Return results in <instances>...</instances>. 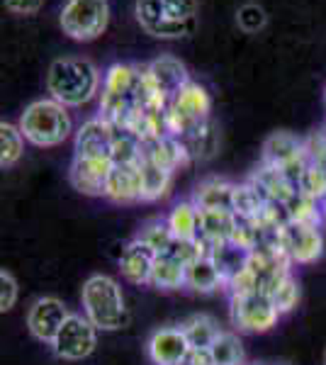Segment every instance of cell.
<instances>
[{
    "mask_svg": "<svg viewBox=\"0 0 326 365\" xmlns=\"http://www.w3.org/2000/svg\"><path fill=\"white\" fill-rule=\"evenodd\" d=\"M141 110V66L112 63L103 78L100 115L110 125L124 127Z\"/></svg>",
    "mask_w": 326,
    "mask_h": 365,
    "instance_id": "obj_1",
    "label": "cell"
},
{
    "mask_svg": "<svg viewBox=\"0 0 326 365\" xmlns=\"http://www.w3.org/2000/svg\"><path fill=\"white\" fill-rule=\"evenodd\" d=\"M49 98L66 108H81L100 91V73L88 58H56L46 76Z\"/></svg>",
    "mask_w": 326,
    "mask_h": 365,
    "instance_id": "obj_2",
    "label": "cell"
},
{
    "mask_svg": "<svg viewBox=\"0 0 326 365\" xmlns=\"http://www.w3.org/2000/svg\"><path fill=\"white\" fill-rule=\"evenodd\" d=\"M136 20L158 39H180L195 29L198 0H136Z\"/></svg>",
    "mask_w": 326,
    "mask_h": 365,
    "instance_id": "obj_3",
    "label": "cell"
},
{
    "mask_svg": "<svg viewBox=\"0 0 326 365\" xmlns=\"http://www.w3.org/2000/svg\"><path fill=\"white\" fill-rule=\"evenodd\" d=\"M20 132L25 141L39 149H51L68 139L73 122H71L68 108L56 103L54 98H41L27 105L20 117Z\"/></svg>",
    "mask_w": 326,
    "mask_h": 365,
    "instance_id": "obj_4",
    "label": "cell"
},
{
    "mask_svg": "<svg viewBox=\"0 0 326 365\" xmlns=\"http://www.w3.org/2000/svg\"><path fill=\"white\" fill-rule=\"evenodd\" d=\"M83 314L98 331H117L127 324V304L120 282L110 275H91L83 285Z\"/></svg>",
    "mask_w": 326,
    "mask_h": 365,
    "instance_id": "obj_5",
    "label": "cell"
},
{
    "mask_svg": "<svg viewBox=\"0 0 326 365\" xmlns=\"http://www.w3.org/2000/svg\"><path fill=\"white\" fill-rule=\"evenodd\" d=\"M212 98L200 83L190 81L183 91H178L165 105V129L170 137L190 139L210 125Z\"/></svg>",
    "mask_w": 326,
    "mask_h": 365,
    "instance_id": "obj_6",
    "label": "cell"
},
{
    "mask_svg": "<svg viewBox=\"0 0 326 365\" xmlns=\"http://www.w3.org/2000/svg\"><path fill=\"white\" fill-rule=\"evenodd\" d=\"M108 0H68L61 10V29L76 42H93L108 29Z\"/></svg>",
    "mask_w": 326,
    "mask_h": 365,
    "instance_id": "obj_7",
    "label": "cell"
},
{
    "mask_svg": "<svg viewBox=\"0 0 326 365\" xmlns=\"http://www.w3.org/2000/svg\"><path fill=\"white\" fill-rule=\"evenodd\" d=\"M229 314L231 324L244 334H265L280 319L272 299L263 292L251 295H229Z\"/></svg>",
    "mask_w": 326,
    "mask_h": 365,
    "instance_id": "obj_8",
    "label": "cell"
},
{
    "mask_svg": "<svg viewBox=\"0 0 326 365\" xmlns=\"http://www.w3.org/2000/svg\"><path fill=\"white\" fill-rule=\"evenodd\" d=\"M260 163H268V166L282 170L285 178L297 187L302 173L310 166V154H307V146L300 137L290 132H275L272 137L265 139L263 161Z\"/></svg>",
    "mask_w": 326,
    "mask_h": 365,
    "instance_id": "obj_9",
    "label": "cell"
},
{
    "mask_svg": "<svg viewBox=\"0 0 326 365\" xmlns=\"http://www.w3.org/2000/svg\"><path fill=\"white\" fill-rule=\"evenodd\" d=\"M98 346V329L86 314H71L63 322L61 331L51 341V351L61 361H83L88 358Z\"/></svg>",
    "mask_w": 326,
    "mask_h": 365,
    "instance_id": "obj_10",
    "label": "cell"
},
{
    "mask_svg": "<svg viewBox=\"0 0 326 365\" xmlns=\"http://www.w3.org/2000/svg\"><path fill=\"white\" fill-rule=\"evenodd\" d=\"M280 246L292 266H310V263H317L324 253L322 227L290 220L287 225L280 229Z\"/></svg>",
    "mask_w": 326,
    "mask_h": 365,
    "instance_id": "obj_11",
    "label": "cell"
},
{
    "mask_svg": "<svg viewBox=\"0 0 326 365\" xmlns=\"http://www.w3.org/2000/svg\"><path fill=\"white\" fill-rule=\"evenodd\" d=\"M71 317L66 304L56 297H39L32 302V307L27 312V329L34 339L41 344H49L56 339V334L61 331L63 322Z\"/></svg>",
    "mask_w": 326,
    "mask_h": 365,
    "instance_id": "obj_12",
    "label": "cell"
},
{
    "mask_svg": "<svg viewBox=\"0 0 326 365\" xmlns=\"http://www.w3.org/2000/svg\"><path fill=\"white\" fill-rule=\"evenodd\" d=\"M110 170H112L110 158L73 156V163H71V168H68V180L76 190L83 192V195L105 197Z\"/></svg>",
    "mask_w": 326,
    "mask_h": 365,
    "instance_id": "obj_13",
    "label": "cell"
},
{
    "mask_svg": "<svg viewBox=\"0 0 326 365\" xmlns=\"http://www.w3.org/2000/svg\"><path fill=\"white\" fill-rule=\"evenodd\" d=\"M190 351L193 349L180 327L158 329V331L151 334L149 344H146V353H149L153 365H183Z\"/></svg>",
    "mask_w": 326,
    "mask_h": 365,
    "instance_id": "obj_14",
    "label": "cell"
},
{
    "mask_svg": "<svg viewBox=\"0 0 326 365\" xmlns=\"http://www.w3.org/2000/svg\"><path fill=\"white\" fill-rule=\"evenodd\" d=\"M112 139H115V125H110L103 117L86 120L76 132V156L110 158Z\"/></svg>",
    "mask_w": 326,
    "mask_h": 365,
    "instance_id": "obj_15",
    "label": "cell"
},
{
    "mask_svg": "<svg viewBox=\"0 0 326 365\" xmlns=\"http://www.w3.org/2000/svg\"><path fill=\"white\" fill-rule=\"evenodd\" d=\"M153 261H156V253L141 239H132L129 244H124V249L120 253L122 278L132 282V285H149Z\"/></svg>",
    "mask_w": 326,
    "mask_h": 365,
    "instance_id": "obj_16",
    "label": "cell"
},
{
    "mask_svg": "<svg viewBox=\"0 0 326 365\" xmlns=\"http://www.w3.org/2000/svg\"><path fill=\"white\" fill-rule=\"evenodd\" d=\"M141 156H146L149 161H153L156 166H161L165 170H170V173H175L178 168H185L188 163L193 161L185 141L178 139V137H170V134H165L161 139L146 141Z\"/></svg>",
    "mask_w": 326,
    "mask_h": 365,
    "instance_id": "obj_17",
    "label": "cell"
},
{
    "mask_svg": "<svg viewBox=\"0 0 326 365\" xmlns=\"http://www.w3.org/2000/svg\"><path fill=\"white\" fill-rule=\"evenodd\" d=\"M105 197L112 200V202H117V205L141 202V170H139V163L112 166Z\"/></svg>",
    "mask_w": 326,
    "mask_h": 365,
    "instance_id": "obj_18",
    "label": "cell"
},
{
    "mask_svg": "<svg viewBox=\"0 0 326 365\" xmlns=\"http://www.w3.org/2000/svg\"><path fill=\"white\" fill-rule=\"evenodd\" d=\"M236 225L239 220L231 210H200V241L205 246V253L212 246L234 239Z\"/></svg>",
    "mask_w": 326,
    "mask_h": 365,
    "instance_id": "obj_19",
    "label": "cell"
},
{
    "mask_svg": "<svg viewBox=\"0 0 326 365\" xmlns=\"http://www.w3.org/2000/svg\"><path fill=\"white\" fill-rule=\"evenodd\" d=\"M146 71H149L151 81L156 83L158 93L165 100H170L178 91H183V88L190 83L185 66L175 56H158L156 61L146 63Z\"/></svg>",
    "mask_w": 326,
    "mask_h": 365,
    "instance_id": "obj_20",
    "label": "cell"
},
{
    "mask_svg": "<svg viewBox=\"0 0 326 365\" xmlns=\"http://www.w3.org/2000/svg\"><path fill=\"white\" fill-rule=\"evenodd\" d=\"M248 182H253V185L260 190V195L268 200V202L287 205V200L297 192V187L285 178V173L268 166V163H260V166L251 173Z\"/></svg>",
    "mask_w": 326,
    "mask_h": 365,
    "instance_id": "obj_21",
    "label": "cell"
},
{
    "mask_svg": "<svg viewBox=\"0 0 326 365\" xmlns=\"http://www.w3.org/2000/svg\"><path fill=\"white\" fill-rule=\"evenodd\" d=\"M185 287L193 292H200V295H210V292H217V290H227L222 273H219V268L215 266V261H212L210 256H200L198 261H193L190 266H188Z\"/></svg>",
    "mask_w": 326,
    "mask_h": 365,
    "instance_id": "obj_22",
    "label": "cell"
},
{
    "mask_svg": "<svg viewBox=\"0 0 326 365\" xmlns=\"http://www.w3.org/2000/svg\"><path fill=\"white\" fill-rule=\"evenodd\" d=\"M139 170H141V202H156V200L168 195L170 180H173L170 170L156 166L146 156H141Z\"/></svg>",
    "mask_w": 326,
    "mask_h": 365,
    "instance_id": "obj_23",
    "label": "cell"
},
{
    "mask_svg": "<svg viewBox=\"0 0 326 365\" xmlns=\"http://www.w3.org/2000/svg\"><path fill=\"white\" fill-rule=\"evenodd\" d=\"M185 273H188V266L175 261L173 256H156L153 268H151L149 285L163 292L180 290V287H185Z\"/></svg>",
    "mask_w": 326,
    "mask_h": 365,
    "instance_id": "obj_24",
    "label": "cell"
},
{
    "mask_svg": "<svg viewBox=\"0 0 326 365\" xmlns=\"http://www.w3.org/2000/svg\"><path fill=\"white\" fill-rule=\"evenodd\" d=\"M168 229L173 232L175 239L183 241H198L200 239V207L188 200V202H178L165 217Z\"/></svg>",
    "mask_w": 326,
    "mask_h": 365,
    "instance_id": "obj_25",
    "label": "cell"
},
{
    "mask_svg": "<svg viewBox=\"0 0 326 365\" xmlns=\"http://www.w3.org/2000/svg\"><path fill=\"white\" fill-rule=\"evenodd\" d=\"M205 256H210L212 261H215V266L219 268V273H222V278H224V285H229V280L234 278L236 273L244 270L251 253L246 249H241L239 244H234V241H227V244H217V246H212V249H207Z\"/></svg>",
    "mask_w": 326,
    "mask_h": 365,
    "instance_id": "obj_26",
    "label": "cell"
},
{
    "mask_svg": "<svg viewBox=\"0 0 326 365\" xmlns=\"http://www.w3.org/2000/svg\"><path fill=\"white\" fill-rule=\"evenodd\" d=\"M231 192H234V182L207 178L195 187L193 202L200 210H231Z\"/></svg>",
    "mask_w": 326,
    "mask_h": 365,
    "instance_id": "obj_27",
    "label": "cell"
},
{
    "mask_svg": "<svg viewBox=\"0 0 326 365\" xmlns=\"http://www.w3.org/2000/svg\"><path fill=\"white\" fill-rule=\"evenodd\" d=\"M265 200L260 195V190L253 182H241V185H234V192H231V212H234L239 220L253 222L263 215L265 210Z\"/></svg>",
    "mask_w": 326,
    "mask_h": 365,
    "instance_id": "obj_28",
    "label": "cell"
},
{
    "mask_svg": "<svg viewBox=\"0 0 326 365\" xmlns=\"http://www.w3.org/2000/svg\"><path fill=\"white\" fill-rule=\"evenodd\" d=\"M183 334H185L190 349H210L215 344V339L222 334L219 324L207 314H195L190 319H185L180 324Z\"/></svg>",
    "mask_w": 326,
    "mask_h": 365,
    "instance_id": "obj_29",
    "label": "cell"
},
{
    "mask_svg": "<svg viewBox=\"0 0 326 365\" xmlns=\"http://www.w3.org/2000/svg\"><path fill=\"white\" fill-rule=\"evenodd\" d=\"M141 151H144V141L136 139L127 129L115 127V139H112L110 161L112 166H124V163H139Z\"/></svg>",
    "mask_w": 326,
    "mask_h": 365,
    "instance_id": "obj_30",
    "label": "cell"
},
{
    "mask_svg": "<svg viewBox=\"0 0 326 365\" xmlns=\"http://www.w3.org/2000/svg\"><path fill=\"white\" fill-rule=\"evenodd\" d=\"M215 365H244V346L234 331H222L210 346Z\"/></svg>",
    "mask_w": 326,
    "mask_h": 365,
    "instance_id": "obj_31",
    "label": "cell"
},
{
    "mask_svg": "<svg viewBox=\"0 0 326 365\" xmlns=\"http://www.w3.org/2000/svg\"><path fill=\"white\" fill-rule=\"evenodd\" d=\"M25 149V137H22L20 127L10 125V122H0V166L13 168L22 156Z\"/></svg>",
    "mask_w": 326,
    "mask_h": 365,
    "instance_id": "obj_32",
    "label": "cell"
},
{
    "mask_svg": "<svg viewBox=\"0 0 326 365\" xmlns=\"http://www.w3.org/2000/svg\"><path fill=\"white\" fill-rule=\"evenodd\" d=\"M136 239L144 241V244L149 246L156 256L168 253L170 246H173V241H175L173 232L168 229V222L165 220H153V222H149V225H144V229H141Z\"/></svg>",
    "mask_w": 326,
    "mask_h": 365,
    "instance_id": "obj_33",
    "label": "cell"
},
{
    "mask_svg": "<svg viewBox=\"0 0 326 365\" xmlns=\"http://www.w3.org/2000/svg\"><path fill=\"white\" fill-rule=\"evenodd\" d=\"M297 190L310 200L322 202L326 197V166H319V163L310 161V166L305 168V173H302V178L297 182Z\"/></svg>",
    "mask_w": 326,
    "mask_h": 365,
    "instance_id": "obj_34",
    "label": "cell"
},
{
    "mask_svg": "<svg viewBox=\"0 0 326 365\" xmlns=\"http://www.w3.org/2000/svg\"><path fill=\"white\" fill-rule=\"evenodd\" d=\"M268 297L272 299V304H275V309L280 312V314L292 312L300 302V285H297V280H295V275L292 273L285 275V278L272 287V292Z\"/></svg>",
    "mask_w": 326,
    "mask_h": 365,
    "instance_id": "obj_35",
    "label": "cell"
},
{
    "mask_svg": "<svg viewBox=\"0 0 326 365\" xmlns=\"http://www.w3.org/2000/svg\"><path fill=\"white\" fill-rule=\"evenodd\" d=\"M185 146H188V151H190V156L193 158H207V156H212L215 154V149H217V132H215V125H207L203 132H198V134H193L190 139H185Z\"/></svg>",
    "mask_w": 326,
    "mask_h": 365,
    "instance_id": "obj_36",
    "label": "cell"
},
{
    "mask_svg": "<svg viewBox=\"0 0 326 365\" xmlns=\"http://www.w3.org/2000/svg\"><path fill=\"white\" fill-rule=\"evenodd\" d=\"M265 20H268V17H265V10L256 3H248L244 8H239V13H236V22H239V27L248 34L263 29Z\"/></svg>",
    "mask_w": 326,
    "mask_h": 365,
    "instance_id": "obj_37",
    "label": "cell"
},
{
    "mask_svg": "<svg viewBox=\"0 0 326 365\" xmlns=\"http://www.w3.org/2000/svg\"><path fill=\"white\" fill-rule=\"evenodd\" d=\"M17 302V280L10 270H0V312H10Z\"/></svg>",
    "mask_w": 326,
    "mask_h": 365,
    "instance_id": "obj_38",
    "label": "cell"
},
{
    "mask_svg": "<svg viewBox=\"0 0 326 365\" xmlns=\"http://www.w3.org/2000/svg\"><path fill=\"white\" fill-rule=\"evenodd\" d=\"M41 5H44V0H5V8L15 15H34L39 13Z\"/></svg>",
    "mask_w": 326,
    "mask_h": 365,
    "instance_id": "obj_39",
    "label": "cell"
},
{
    "mask_svg": "<svg viewBox=\"0 0 326 365\" xmlns=\"http://www.w3.org/2000/svg\"><path fill=\"white\" fill-rule=\"evenodd\" d=\"M183 365H215V361H212L210 349H193Z\"/></svg>",
    "mask_w": 326,
    "mask_h": 365,
    "instance_id": "obj_40",
    "label": "cell"
},
{
    "mask_svg": "<svg viewBox=\"0 0 326 365\" xmlns=\"http://www.w3.org/2000/svg\"><path fill=\"white\" fill-rule=\"evenodd\" d=\"M319 207H322V217H324V225H326V197L319 202Z\"/></svg>",
    "mask_w": 326,
    "mask_h": 365,
    "instance_id": "obj_41",
    "label": "cell"
},
{
    "mask_svg": "<svg viewBox=\"0 0 326 365\" xmlns=\"http://www.w3.org/2000/svg\"><path fill=\"white\" fill-rule=\"evenodd\" d=\"M324 365H326V353H324Z\"/></svg>",
    "mask_w": 326,
    "mask_h": 365,
    "instance_id": "obj_42",
    "label": "cell"
},
{
    "mask_svg": "<svg viewBox=\"0 0 326 365\" xmlns=\"http://www.w3.org/2000/svg\"><path fill=\"white\" fill-rule=\"evenodd\" d=\"M324 100H326V91H324Z\"/></svg>",
    "mask_w": 326,
    "mask_h": 365,
    "instance_id": "obj_43",
    "label": "cell"
}]
</instances>
